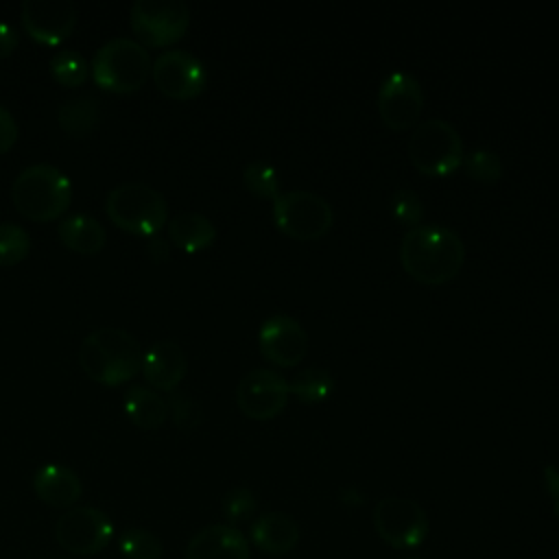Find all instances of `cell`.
I'll return each instance as SVG.
<instances>
[{
	"instance_id": "cell-21",
	"label": "cell",
	"mask_w": 559,
	"mask_h": 559,
	"mask_svg": "<svg viewBox=\"0 0 559 559\" xmlns=\"http://www.w3.org/2000/svg\"><path fill=\"white\" fill-rule=\"evenodd\" d=\"M124 415L127 419L144 430L159 428L168 417V404L166 400L151 386L133 384L124 393Z\"/></svg>"
},
{
	"instance_id": "cell-7",
	"label": "cell",
	"mask_w": 559,
	"mask_h": 559,
	"mask_svg": "<svg viewBox=\"0 0 559 559\" xmlns=\"http://www.w3.org/2000/svg\"><path fill=\"white\" fill-rule=\"evenodd\" d=\"M273 223L295 240H317L330 231L334 210L323 194L295 188L273 199Z\"/></svg>"
},
{
	"instance_id": "cell-12",
	"label": "cell",
	"mask_w": 559,
	"mask_h": 559,
	"mask_svg": "<svg viewBox=\"0 0 559 559\" xmlns=\"http://www.w3.org/2000/svg\"><path fill=\"white\" fill-rule=\"evenodd\" d=\"M288 395V380L269 367L247 371L236 386L238 408L258 421L273 419L286 406Z\"/></svg>"
},
{
	"instance_id": "cell-14",
	"label": "cell",
	"mask_w": 559,
	"mask_h": 559,
	"mask_svg": "<svg viewBox=\"0 0 559 559\" xmlns=\"http://www.w3.org/2000/svg\"><path fill=\"white\" fill-rule=\"evenodd\" d=\"M20 22L31 39L57 46L70 37L76 24V4L72 0H24Z\"/></svg>"
},
{
	"instance_id": "cell-25",
	"label": "cell",
	"mask_w": 559,
	"mask_h": 559,
	"mask_svg": "<svg viewBox=\"0 0 559 559\" xmlns=\"http://www.w3.org/2000/svg\"><path fill=\"white\" fill-rule=\"evenodd\" d=\"M50 74L66 87H76L87 79V61L79 50L63 48L50 59Z\"/></svg>"
},
{
	"instance_id": "cell-13",
	"label": "cell",
	"mask_w": 559,
	"mask_h": 559,
	"mask_svg": "<svg viewBox=\"0 0 559 559\" xmlns=\"http://www.w3.org/2000/svg\"><path fill=\"white\" fill-rule=\"evenodd\" d=\"M157 90L170 98H194L207 83L205 66L199 57L183 48H168L157 55L151 66Z\"/></svg>"
},
{
	"instance_id": "cell-29",
	"label": "cell",
	"mask_w": 559,
	"mask_h": 559,
	"mask_svg": "<svg viewBox=\"0 0 559 559\" xmlns=\"http://www.w3.org/2000/svg\"><path fill=\"white\" fill-rule=\"evenodd\" d=\"M242 183L251 194L262 197V199H271V201L282 192L277 170L271 164H264V162H249L242 168Z\"/></svg>"
},
{
	"instance_id": "cell-24",
	"label": "cell",
	"mask_w": 559,
	"mask_h": 559,
	"mask_svg": "<svg viewBox=\"0 0 559 559\" xmlns=\"http://www.w3.org/2000/svg\"><path fill=\"white\" fill-rule=\"evenodd\" d=\"M288 391L304 404H319L334 391V378L323 367H306L288 380Z\"/></svg>"
},
{
	"instance_id": "cell-23",
	"label": "cell",
	"mask_w": 559,
	"mask_h": 559,
	"mask_svg": "<svg viewBox=\"0 0 559 559\" xmlns=\"http://www.w3.org/2000/svg\"><path fill=\"white\" fill-rule=\"evenodd\" d=\"M57 120L68 135L83 138L96 129L100 120V103L94 96H72L59 105Z\"/></svg>"
},
{
	"instance_id": "cell-20",
	"label": "cell",
	"mask_w": 559,
	"mask_h": 559,
	"mask_svg": "<svg viewBox=\"0 0 559 559\" xmlns=\"http://www.w3.org/2000/svg\"><path fill=\"white\" fill-rule=\"evenodd\" d=\"M168 236L170 240L188 251V253H194V251H201V249H207L214 238H216V227L214 223L201 214V212H194V210H188V212H179L175 214L168 223Z\"/></svg>"
},
{
	"instance_id": "cell-2",
	"label": "cell",
	"mask_w": 559,
	"mask_h": 559,
	"mask_svg": "<svg viewBox=\"0 0 559 559\" xmlns=\"http://www.w3.org/2000/svg\"><path fill=\"white\" fill-rule=\"evenodd\" d=\"M142 347L122 328H98L79 347V365L98 384L118 386L133 380L142 369Z\"/></svg>"
},
{
	"instance_id": "cell-5",
	"label": "cell",
	"mask_w": 559,
	"mask_h": 559,
	"mask_svg": "<svg viewBox=\"0 0 559 559\" xmlns=\"http://www.w3.org/2000/svg\"><path fill=\"white\" fill-rule=\"evenodd\" d=\"M151 66V55L138 39L114 37L94 52L90 72L98 87L127 94L146 83Z\"/></svg>"
},
{
	"instance_id": "cell-11",
	"label": "cell",
	"mask_w": 559,
	"mask_h": 559,
	"mask_svg": "<svg viewBox=\"0 0 559 559\" xmlns=\"http://www.w3.org/2000/svg\"><path fill=\"white\" fill-rule=\"evenodd\" d=\"M376 109L389 129L415 127L424 111V87L417 76L406 70L389 72L378 87Z\"/></svg>"
},
{
	"instance_id": "cell-18",
	"label": "cell",
	"mask_w": 559,
	"mask_h": 559,
	"mask_svg": "<svg viewBox=\"0 0 559 559\" xmlns=\"http://www.w3.org/2000/svg\"><path fill=\"white\" fill-rule=\"evenodd\" d=\"M35 496L55 509H70L83 493L81 478L61 463H46L33 474Z\"/></svg>"
},
{
	"instance_id": "cell-27",
	"label": "cell",
	"mask_w": 559,
	"mask_h": 559,
	"mask_svg": "<svg viewBox=\"0 0 559 559\" xmlns=\"http://www.w3.org/2000/svg\"><path fill=\"white\" fill-rule=\"evenodd\" d=\"M461 166L472 179H476L480 183H493L504 173L500 155L491 148H474V151L465 153Z\"/></svg>"
},
{
	"instance_id": "cell-26",
	"label": "cell",
	"mask_w": 559,
	"mask_h": 559,
	"mask_svg": "<svg viewBox=\"0 0 559 559\" xmlns=\"http://www.w3.org/2000/svg\"><path fill=\"white\" fill-rule=\"evenodd\" d=\"M31 251V236L28 231L11 221L0 223V264L13 266L22 262Z\"/></svg>"
},
{
	"instance_id": "cell-10",
	"label": "cell",
	"mask_w": 559,
	"mask_h": 559,
	"mask_svg": "<svg viewBox=\"0 0 559 559\" xmlns=\"http://www.w3.org/2000/svg\"><path fill=\"white\" fill-rule=\"evenodd\" d=\"M114 537V524L96 507H70L55 522V539L70 555H98Z\"/></svg>"
},
{
	"instance_id": "cell-37",
	"label": "cell",
	"mask_w": 559,
	"mask_h": 559,
	"mask_svg": "<svg viewBox=\"0 0 559 559\" xmlns=\"http://www.w3.org/2000/svg\"><path fill=\"white\" fill-rule=\"evenodd\" d=\"M406 559H419V557H406Z\"/></svg>"
},
{
	"instance_id": "cell-3",
	"label": "cell",
	"mask_w": 559,
	"mask_h": 559,
	"mask_svg": "<svg viewBox=\"0 0 559 559\" xmlns=\"http://www.w3.org/2000/svg\"><path fill=\"white\" fill-rule=\"evenodd\" d=\"M11 199L22 216L39 223L52 221L68 210L72 181L61 168L48 162L31 164L13 179Z\"/></svg>"
},
{
	"instance_id": "cell-8",
	"label": "cell",
	"mask_w": 559,
	"mask_h": 559,
	"mask_svg": "<svg viewBox=\"0 0 559 559\" xmlns=\"http://www.w3.org/2000/svg\"><path fill=\"white\" fill-rule=\"evenodd\" d=\"M373 528L391 548L411 550L424 544L430 522L419 502L402 496H384L373 507Z\"/></svg>"
},
{
	"instance_id": "cell-33",
	"label": "cell",
	"mask_w": 559,
	"mask_h": 559,
	"mask_svg": "<svg viewBox=\"0 0 559 559\" xmlns=\"http://www.w3.org/2000/svg\"><path fill=\"white\" fill-rule=\"evenodd\" d=\"M17 140V122L13 114L0 105V153H7Z\"/></svg>"
},
{
	"instance_id": "cell-16",
	"label": "cell",
	"mask_w": 559,
	"mask_h": 559,
	"mask_svg": "<svg viewBox=\"0 0 559 559\" xmlns=\"http://www.w3.org/2000/svg\"><path fill=\"white\" fill-rule=\"evenodd\" d=\"M249 539L229 524H210L197 531L188 546L183 559H249Z\"/></svg>"
},
{
	"instance_id": "cell-22",
	"label": "cell",
	"mask_w": 559,
	"mask_h": 559,
	"mask_svg": "<svg viewBox=\"0 0 559 559\" xmlns=\"http://www.w3.org/2000/svg\"><path fill=\"white\" fill-rule=\"evenodd\" d=\"M57 231H59L61 242L68 249H72L76 253H87V255L98 253L107 240L103 223L98 218H94L92 214H83V212L66 216L59 223Z\"/></svg>"
},
{
	"instance_id": "cell-35",
	"label": "cell",
	"mask_w": 559,
	"mask_h": 559,
	"mask_svg": "<svg viewBox=\"0 0 559 559\" xmlns=\"http://www.w3.org/2000/svg\"><path fill=\"white\" fill-rule=\"evenodd\" d=\"M17 46V31L9 24L0 20V59L9 57Z\"/></svg>"
},
{
	"instance_id": "cell-19",
	"label": "cell",
	"mask_w": 559,
	"mask_h": 559,
	"mask_svg": "<svg viewBox=\"0 0 559 559\" xmlns=\"http://www.w3.org/2000/svg\"><path fill=\"white\" fill-rule=\"evenodd\" d=\"M299 524L284 511H269L253 520L249 539L264 555H288L299 544Z\"/></svg>"
},
{
	"instance_id": "cell-31",
	"label": "cell",
	"mask_w": 559,
	"mask_h": 559,
	"mask_svg": "<svg viewBox=\"0 0 559 559\" xmlns=\"http://www.w3.org/2000/svg\"><path fill=\"white\" fill-rule=\"evenodd\" d=\"M221 511L227 518L229 526H236L255 511V496L247 487H234L229 489L221 500Z\"/></svg>"
},
{
	"instance_id": "cell-6",
	"label": "cell",
	"mask_w": 559,
	"mask_h": 559,
	"mask_svg": "<svg viewBox=\"0 0 559 559\" xmlns=\"http://www.w3.org/2000/svg\"><path fill=\"white\" fill-rule=\"evenodd\" d=\"M406 151L411 164L430 177L454 173L465 157L461 133L443 118L419 120L411 131Z\"/></svg>"
},
{
	"instance_id": "cell-30",
	"label": "cell",
	"mask_w": 559,
	"mask_h": 559,
	"mask_svg": "<svg viewBox=\"0 0 559 559\" xmlns=\"http://www.w3.org/2000/svg\"><path fill=\"white\" fill-rule=\"evenodd\" d=\"M166 404H168V413H170L175 426L181 430H190L203 419L201 404L194 397H190L188 393L173 391L170 397L166 400Z\"/></svg>"
},
{
	"instance_id": "cell-36",
	"label": "cell",
	"mask_w": 559,
	"mask_h": 559,
	"mask_svg": "<svg viewBox=\"0 0 559 559\" xmlns=\"http://www.w3.org/2000/svg\"><path fill=\"white\" fill-rule=\"evenodd\" d=\"M146 249H148V253H151V258H153L155 262H164V260L168 258V253H170L168 242H166L159 234L146 238Z\"/></svg>"
},
{
	"instance_id": "cell-15",
	"label": "cell",
	"mask_w": 559,
	"mask_h": 559,
	"mask_svg": "<svg viewBox=\"0 0 559 559\" xmlns=\"http://www.w3.org/2000/svg\"><path fill=\"white\" fill-rule=\"evenodd\" d=\"M258 345L269 362L277 367H295L306 356L308 334L295 317L277 312L262 321L258 332Z\"/></svg>"
},
{
	"instance_id": "cell-28",
	"label": "cell",
	"mask_w": 559,
	"mask_h": 559,
	"mask_svg": "<svg viewBox=\"0 0 559 559\" xmlns=\"http://www.w3.org/2000/svg\"><path fill=\"white\" fill-rule=\"evenodd\" d=\"M118 546L124 559H159L164 552L159 537L146 528H127Z\"/></svg>"
},
{
	"instance_id": "cell-32",
	"label": "cell",
	"mask_w": 559,
	"mask_h": 559,
	"mask_svg": "<svg viewBox=\"0 0 559 559\" xmlns=\"http://www.w3.org/2000/svg\"><path fill=\"white\" fill-rule=\"evenodd\" d=\"M391 214L395 216L397 223L406 225L408 229L419 225L424 218V203L419 199V194L415 190L408 188H400L393 197H391Z\"/></svg>"
},
{
	"instance_id": "cell-1",
	"label": "cell",
	"mask_w": 559,
	"mask_h": 559,
	"mask_svg": "<svg viewBox=\"0 0 559 559\" xmlns=\"http://www.w3.org/2000/svg\"><path fill=\"white\" fill-rule=\"evenodd\" d=\"M400 262L419 284H445L459 275L465 262V245L445 225L419 223L404 231Z\"/></svg>"
},
{
	"instance_id": "cell-17",
	"label": "cell",
	"mask_w": 559,
	"mask_h": 559,
	"mask_svg": "<svg viewBox=\"0 0 559 559\" xmlns=\"http://www.w3.org/2000/svg\"><path fill=\"white\" fill-rule=\"evenodd\" d=\"M188 369L186 354L179 343L162 338L142 354V376L155 391H175Z\"/></svg>"
},
{
	"instance_id": "cell-4",
	"label": "cell",
	"mask_w": 559,
	"mask_h": 559,
	"mask_svg": "<svg viewBox=\"0 0 559 559\" xmlns=\"http://www.w3.org/2000/svg\"><path fill=\"white\" fill-rule=\"evenodd\" d=\"M109 221L135 236H155L168 223V205L159 190L142 181H122L105 197Z\"/></svg>"
},
{
	"instance_id": "cell-34",
	"label": "cell",
	"mask_w": 559,
	"mask_h": 559,
	"mask_svg": "<svg viewBox=\"0 0 559 559\" xmlns=\"http://www.w3.org/2000/svg\"><path fill=\"white\" fill-rule=\"evenodd\" d=\"M544 487L548 491L550 504H552V513L559 520V467L557 465H546L544 467Z\"/></svg>"
},
{
	"instance_id": "cell-9",
	"label": "cell",
	"mask_w": 559,
	"mask_h": 559,
	"mask_svg": "<svg viewBox=\"0 0 559 559\" xmlns=\"http://www.w3.org/2000/svg\"><path fill=\"white\" fill-rule=\"evenodd\" d=\"M135 39L146 46H170L190 26V9L183 0H135L129 9Z\"/></svg>"
}]
</instances>
